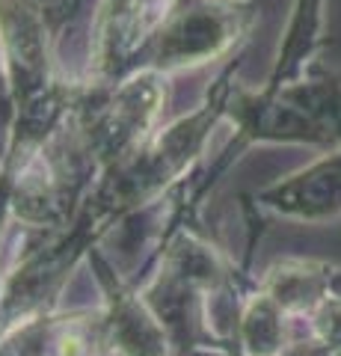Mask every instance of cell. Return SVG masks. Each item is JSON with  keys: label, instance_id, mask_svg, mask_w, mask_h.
I'll return each instance as SVG.
<instances>
[{"label": "cell", "instance_id": "obj_1", "mask_svg": "<svg viewBox=\"0 0 341 356\" xmlns=\"http://www.w3.org/2000/svg\"><path fill=\"white\" fill-rule=\"evenodd\" d=\"M270 205L300 220H326L341 214V154L315 163L300 181L270 191Z\"/></svg>", "mask_w": 341, "mask_h": 356}]
</instances>
